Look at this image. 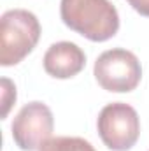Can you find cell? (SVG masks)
Here are the masks:
<instances>
[{
	"instance_id": "cell-1",
	"label": "cell",
	"mask_w": 149,
	"mask_h": 151,
	"mask_svg": "<svg viewBox=\"0 0 149 151\" xmlns=\"http://www.w3.org/2000/svg\"><path fill=\"white\" fill-rule=\"evenodd\" d=\"M60 16L65 27L93 42H105L119 30L117 9L109 0H62Z\"/></svg>"
},
{
	"instance_id": "cell-2",
	"label": "cell",
	"mask_w": 149,
	"mask_h": 151,
	"mask_svg": "<svg viewBox=\"0 0 149 151\" xmlns=\"http://www.w3.org/2000/svg\"><path fill=\"white\" fill-rule=\"evenodd\" d=\"M40 39L37 16L27 9L5 11L0 18V65L12 67L28 56Z\"/></svg>"
},
{
	"instance_id": "cell-3",
	"label": "cell",
	"mask_w": 149,
	"mask_h": 151,
	"mask_svg": "<svg viewBox=\"0 0 149 151\" xmlns=\"http://www.w3.org/2000/svg\"><path fill=\"white\" fill-rule=\"evenodd\" d=\"M93 74L104 90L112 93H128L139 86L142 79V67L132 51L114 47L104 51L97 58Z\"/></svg>"
},
{
	"instance_id": "cell-4",
	"label": "cell",
	"mask_w": 149,
	"mask_h": 151,
	"mask_svg": "<svg viewBox=\"0 0 149 151\" xmlns=\"http://www.w3.org/2000/svg\"><path fill=\"white\" fill-rule=\"evenodd\" d=\"M97 128L102 142L111 151H128L139 141L140 119L132 106L112 102L100 111Z\"/></svg>"
},
{
	"instance_id": "cell-5",
	"label": "cell",
	"mask_w": 149,
	"mask_h": 151,
	"mask_svg": "<svg viewBox=\"0 0 149 151\" xmlns=\"http://www.w3.org/2000/svg\"><path fill=\"white\" fill-rule=\"evenodd\" d=\"M54 118L42 102H28L12 119L11 132L16 146L23 151H39L53 135Z\"/></svg>"
},
{
	"instance_id": "cell-6",
	"label": "cell",
	"mask_w": 149,
	"mask_h": 151,
	"mask_svg": "<svg viewBox=\"0 0 149 151\" xmlns=\"http://www.w3.org/2000/svg\"><path fill=\"white\" fill-rule=\"evenodd\" d=\"M44 70L56 79H70L77 76L86 65L84 51L69 40L54 42L44 55Z\"/></svg>"
},
{
	"instance_id": "cell-7",
	"label": "cell",
	"mask_w": 149,
	"mask_h": 151,
	"mask_svg": "<svg viewBox=\"0 0 149 151\" xmlns=\"http://www.w3.org/2000/svg\"><path fill=\"white\" fill-rule=\"evenodd\" d=\"M39 151H95L82 137H51Z\"/></svg>"
},
{
	"instance_id": "cell-8",
	"label": "cell",
	"mask_w": 149,
	"mask_h": 151,
	"mask_svg": "<svg viewBox=\"0 0 149 151\" xmlns=\"http://www.w3.org/2000/svg\"><path fill=\"white\" fill-rule=\"evenodd\" d=\"M14 102H16V86L11 79L2 77V104H4L2 118H7V114H9Z\"/></svg>"
},
{
	"instance_id": "cell-9",
	"label": "cell",
	"mask_w": 149,
	"mask_h": 151,
	"mask_svg": "<svg viewBox=\"0 0 149 151\" xmlns=\"http://www.w3.org/2000/svg\"><path fill=\"white\" fill-rule=\"evenodd\" d=\"M133 11H137L140 16L149 18V0H126Z\"/></svg>"
}]
</instances>
